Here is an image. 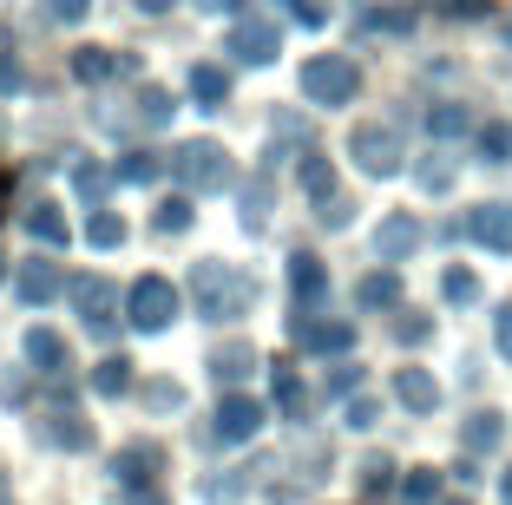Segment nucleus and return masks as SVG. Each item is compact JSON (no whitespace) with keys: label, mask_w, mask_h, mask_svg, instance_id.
Instances as JSON below:
<instances>
[{"label":"nucleus","mask_w":512,"mask_h":505,"mask_svg":"<svg viewBox=\"0 0 512 505\" xmlns=\"http://www.w3.org/2000/svg\"><path fill=\"white\" fill-rule=\"evenodd\" d=\"M171 178H178L184 191H230V184H237V171H230L224 145L191 138V145H178V158H171Z\"/></svg>","instance_id":"1"},{"label":"nucleus","mask_w":512,"mask_h":505,"mask_svg":"<svg viewBox=\"0 0 512 505\" xmlns=\"http://www.w3.org/2000/svg\"><path fill=\"white\" fill-rule=\"evenodd\" d=\"M191 296H197V309L204 315H243L250 309V276H237V269H224V263H197V276H191Z\"/></svg>","instance_id":"2"},{"label":"nucleus","mask_w":512,"mask_h":505,"mask_svg":"<svg viewBox=\"0 0 512 505\" xmlns=\"http://www.w3.org/2000/svg\"><path fill=\"white\" fill-rule=\"evenodd\" d=\"M178 309H184V296L165 283V276H138V283H132V296H125V322H132V328H145V335L171 328V322H178Z\"/></svg>","instance_id":"3"},{"label":"nucleus","mask_w":512,"mask_h":505,"mask_svg":"<svg viewBox=\"0 0 512 505\" xmlns=\"http://www.w3.org/2000/svg\"><path fill=\"white\" fill-rule=\"evenodd\" d=\"M355 86H362V73H355V60H342V53H322V60L302 66V92L316 105H348Z\"/></svg>","instance_id":"4"},{"label":"nucleus","mask_w":512,"mask_h":505,"mask_svg":"<svg viewBox=\"0 0 512 505\" xmlns=\"http://www.w3.org/2000/svg\"><path fill=\"white\" fill-rule=\"evenodd\" d=\"M66 296H73L79 322H86L92 335H112V315H119V289H112L106 276H73V283H66Z\"/></svg>","instance_id":"5"},{"label":"nucleus","mask_w":512,"mask_h":505,"mask_svg":"<svg viewBox=\"0 0 512 505\" xmlns=\"http://www.w3.org/2000/svg\"><path fill=\"white\" fill-rule=\"evenodd\" d=\"M348 151H355V164L375 171V178H394V171H401V138H394V125H355V132H348Z\"/></svg>","instance_id":"6"},{"label":"nucleus","mask_w":512,"mask_h":505,"mask_svg":"<svg viewBox=\"0 0 512 505\" xmlns=\"http://www.w3.org/2000/svg\"><path fill=\"white\" fill-rule=\"evenodd\" d=\"M263 401H250V394H224V401H217V420H211V433L224 446H243V440H256V433H263Z\"/></svg>","instance_id":"7"},{"label":"nucleus","mask_w":512,"mask_h":505,"mask_svg":"<svg viewBox=\"0 0 512 505\" xmlns=\"http://www.w3.org/2000/svg\"><path fill=\"white\" fill-rule=\"evenodd\" d=\"M230 53H237L243 66H270L276 53H283V33H276V20H237V27H230Z\"/></svg>","instance_id":"8"},{"label":"nucleus","mask_w":512,"mask_h":505,"mask_svg":"<svg viewBox=\"0 0 512 505\" xmlns=\"http://www.w3.org/2000/svg\"><path fill=\"white\" fill-rule=\"evenodd\" d=\"M289 335H296L302 348H316V355H348V348H355V328H348V322H316L309 309H296Z\"/></svg>","instance_id":"9"},{"label":"nucleus","mask_w":512,"mask_h":505,"mask_svg":"<svg viewBox=\"0 0 512 505\" xmlns=\"http://www.w3.org/2000/svg\"><path fill=\"white\" fill-rule=\"evenodd\" d=\"M14 296L27 302V309H46L53 296H66V269L60 263H20L14 269Z\"/></svg>","instance_id":"10"},{"label":"nucleus","mask_w":512,"mask_h":505,"mask_svg":"<svg viewBox=\"0 0 512 505\" xmlns=\"http://www.w3.org/2000/svg\"><path fill=\"white\" fill-rule=\"evenodd\" d=\"M460 230H467L473 243H486V250H512V204H480L460 217Z\"/></svg>","instance_id":"11"},{"label":"nucleus","mask_w":512,"mask_h":505,"mask_svg":"<svg viewBox=\"0 0 512 505\" xmlns=\"http://www.w3.org/2000/svg\"><path fill=\"white\" fill-rule=\"evenodd\" d=\"M158 466H165V446H158V440H138V446H125L119 460H112V473H119L125 492H145Z\"/></svg>","instance_id":"12"},{"label":"nucleus","mask_w":512,"mask_h":505,"mask_svg":"<svg viewBox=\"0 0 512 505\" xmlns=\"http://www.w3.org/2000/svg\"><path fill=\"white\" fill-rule=\"evenodd\" d=\"M289 289H296V309H316V302L329 296V269H322V256H309V250L289 256Z\"/></svg>","instance_id":"13"},{"label":"nucleus","mask_w":512,"mask_h":505,"mask_svg":"<svg viewBox=\"0 0 512 505\" xmlns=\"http://www.w3.org/2000/svg\"><path fill=\"white\" fill-rule=\"evenodd\" d=\"M414 250H421V223H414V217H388L375 230V256H381V263H407Z\"/></svg>","instance_id":"14"},{"label":"nucleus","mask_w":512,"mask_h":505,"mask_svg":"<svg viewBox=\"0 0 512 505\" xmlns=\"http://www.w3.org/2000/svg\"><path fill=\"white\" fill-rule=\"evenodd\" d=\"M394 394H401L407 414H434V407H440V381L427 368H401V374H394Z\"/></svg>","instance_id":"15"},{"label":"nucleus","mask_w":512,"mask_h":505,"mask_svg":"<svg viewBox=\"0 0 512 505\" xmlns=\"http://www.w3.org/2000/svg\"><path fill=\"white\" fill-rule=\"evenodd\" d=\"M27 361L40 374H66L73 368V355H66V335H53V328H27Z\"/></svg>","instance_id":"16"},{"label":"nucleus","mask_w":512,"mask_h":505,"mask_svg":"<svg viewBox=\"0 0 512 505\" xmlns=\"http://www.w3.org/2000/svg\"><path fill=\"white\" fill-rule=\"evenodd\" d=\"M125 66H132V60H125V53H106V46H79V53H73V73L86 79V86H106V79L125 73Z\"/></svg>","instance_id":"17"},{"label":"nucleus","mask_w":512,"mask_h":505,"mask_svg":"<svg viewBox=\"0 0 512 505\" xmlns=\"http://www.w3.org/2000/svg\"><path fill=\"white\" fill-rule=\"evenodd\" d=\"M27 230H33L40 243H53V250H66V243H73V223H66V210H60V204H46V197L27 210Z\"/></svg>","instance_id":"18"},{"label":"nucleus","mask_w":512,"mask_h":505,"mask_svg":"<svg viewBox=\"0 0 512 505\" xmlns=\"http://www.w3.org/2000/svg\"><path fill=\"white\" fill-rule=\"evenodd\" d=\"M191 99L204 105V112H224V99H230V73H224V66H191Z\"/></svg>","instance_id":"19"},{"label":"nucleus","mask_w":512,"mask_h":505,"mask_svg":"<svg viewBox=\"0 0 512 505\" xmlns=\"http://www.w3.org/2000/svg\"><path fill=\"white\" fill-rule=\"evenodd\" d=\"M125 387H132V355H106L92 368V394H99V401H119Z\"/></svg>","instance_id":"20"},{"label":"nucleus","mask_w":512,"mask_h":505,"mask_svg":"<svg viewBox=\"0 0 512 505\" xmlns=\"http://www.w3.org/2000/svg\"><path fill=\"white\" fill-rule=\"evenodd\" d=\"M250 368H256V348H250V342H230V348H217V355H211V374H217V387H224V381L237 387Z\"/></svg>","instance_id":"21"},{"label":"nucleus","mask_w":512,"mask_h":505,"mask_svg":"<svg viewBox=\"0 0 512 505\" xmlns=\"http://www.w3.org/2000/svg\"><path fill=\"white\" fill-rule=\"evenodd\" d=\"M355 302H362V309H388V302H401V276H394V269L362 276V283H355Z\"/></svg>","instance_id":"22"},{"label":"nucleus","mask_w":512,"mask_h":505,"mask_svg":"<svg viewBox=\"0 0 512 505\" xmlns=\"http://www.w3.org/2000/svg\"><path fill=\"white\" fill-rule=\"evenodd\" d=\"M53 446H66V453H86L92 446V420H79V414H53Z\"/></svg>","instance_id":"23"},{"label":"nucleus","mask_w":512,"mask_h":505,"mask_svg":"<svg viewBox=\"0 0 512 505\" xmlns=\"http://www.w3.org/2000/svg\"><path fill=\"white\" fill-rule=\"evenodd\" d=\"M302 191L316 197V204H329V197H335V164L309 151V158H302Z\"/></svg>","instance_id":"24"},{"label":"nucleus","mask_w":512,"mask_h":505,"mask_svg":"<svg viewBox=\"0 0 512 505\" xmlns=\"http://www.w3.org/2000/svg\"><path fill=\"white\" fill-rule=\"evenodd\" d=\"M276 407H283L289 420H302V414H309V387L296 381V368H276Z\"/></svg>","instance_id":"25"},{"label":"nucleus","mask_w":512,"mask_h":505,"mask_svg":"<svg viewBox=\"0 0 512 505\" xmlns=\"http://www.w3.org/2000/svg\"><path fill=\"white\" fill-rule=\"evenodd\" d=\"M401 499L407 505H440V473L434 466H414V473L401 479Z\"/></svg>","instance_id":"26"},{"label":"nucleus","mask_w":512,"mask_h":505,"mask_svg":"<svg viewBox=\"0 0 512 505\" xmlns=\"http://www.w3.org/2000/svg\"><path fill=\"white\" fill-rule=\"evenodd\" d=\"M499 433H506V427H499V414H473L467 427H460V440H467V453H493Z\"/></svg>","instance_id":"27"},{"label":"nucleus","mask_w":512,"mask_h":505,"mask_svg":"<svg viewBox=\"0 0 512 505\" xmlns=\"http://www.w3.org/2000/svg\"><path fill=\"white\" fill-rule=\"evenodd\" d=\"M158 171H165L158 151H125V158H119V184H151Z\"/></svg>","instance_id":"28"},{"label":"nucleus","mask_w":512,"mask_h":505,"mask_svg":"<svg viewBox=\"0 0 512 505\" xmlns=\"http://www.w3.org/2000/svg\"><path fill=\"white\" fill-rule=\"evenodd\" d=\"M151 230H158V237L191 230V197H165V204H158V217H151Z\"/></svg>","instance_id":"29"},{"label":"nucleus","mask_w":512,"mask_h":505,"mask_svg":"<svg viewBox=\"0 0 512 505\" xmlns=\"http://www.w3.org/2000/svg\"><path fill=\"white\" fill-rule=\"evenodd\" d=\"M467 105H434V112H427V132H434V138H460V132H467Z\"/></svg>","instance_id":"30"},{"label":"nucleus","mask_w":512,"mask_h":505,"mask_svg":"<svg viewBox=\"0 0 512 505\" xmlns=\"http://www.w3.org/2000/svg\"><path fill=\"white\" fill-rule=\"evenodd\" d=\"M86 237H92V250H119V243H125V217H112V210H99V217L86 223Z\"/></svg>","instance_id":"31"},{"label":"nucleus","mask_w":512,"mask_h":505,"mask_svg":"<svg viewBox=\"0 0 512 505\" xmlns=\"http://www.w3.org/2000/svg\"><path fill=\"white\" fill-rule=\"evenodd\" d=\"M171 112H178V105H171L165 86H145V92H138V119H145V125H171Z\"/></svg>","instance_id":"32"},{"label":"nucleus","mask_w":512,"mask_h":505,"mask_svg":"<svg viewBox=\"0 0 512 505\" xmlns=\"http://www.w3.org/2000/svg\"><path fill=\"white\" fill-rule=\"evenodd\" d=\"M73 191L86 197V204H99V197H106V171H99L92 158H79V164H73Z\"/></svg>","instance_id":"33"},{"label":"nucleus","mask_w":512,"mask_h":505,"mask_svg":"<svg viewBox=\"0 0 512 505\" xmlns=\"http://www.w3.org/2000/svg\"><path fill=\"white\" fill-rule=\"evenodd\" d=\"M480 158L486 164H512V125H486L480 132Z\"/></svg>","instance_id":"34"},{"label":"nucleus","mask_w":512,"mask_h":505,"mask_svg":"<svg viewBox=\"0 0 512 505\" xmlns=\"http://www.w3.org/2000/svg\"><path fill=\"white\" fill-rule=\"evenodd\" d=\"M440 289H447V302H480V276H473V269H447Z\"/></svg>","instance_id":"35"},{"label":"nucleus","mask_w":512,"mask_h":505,"mask_svg":"<svg viewBox=\"0 0 512 505\" xmlns=\"http://www.w3.org/2000/svg\"><path fill=\"white\" fill-rule=\"evenodd\" d=\"M263 210H270V184L256 178L250 191H243V223H250V230H256V223H263Z\"/></svg>","instance_id":"36"},{"label":"nucleus","mask_w":512,"mask_h":505,"mask_svg":"<svg viewBox=\"0 0 512 505\" xmlns=\"http://www.w3.org/2000/svg\"><path fill=\"white\" fill-rule=\"evenodd\" d=\"M86 7H92V0H46V20H60V27H79V20H86Z\"/></svg>","instance_id":"37"},{"label":"nucleus","mask_w":512,"mask_h":505,"mask_svg":"<svg viewBox=\"0 0 512 505\" xmlns=\"http://www.w3.org/2000/svg\"><path fill=\"white\" fill-rule=\"evenodd\" d=\"M394 335H401L407 348H421L427 335H434V322H427V315H401V322H394Z\"/></svg>","instance_id":"38"},{"label":"nucleus","mask_w":512,"mask_h":505,"mask_svg":"<svg viewBox=\"0 0 512 505\" xmlns=\"http://www.w3.org/2000/svg\"><path fill=\"white\" fill-rule=\"evenodd\" d=\"M388 473H394L388 460H368L362 466V492H388Z\"/></svg>","instance_id":"39"},{"label":"nucleus","mask_w":512,"mask_h":505,"mask_svg":"<svg viewBox=\"0 0 512 505\" xmlns=\"http://www.w3.org/2000/svg\"><path fill=\"white\" fill-rule=\"evenodd\" d=\"M375 420H381V407L368 401V394H362V401H348V427H375Z\"/></svg>","instance_id":"40"},{"label":"nucleus","mask_w":512,"mask_h":505,"mask_svg":"<svg viewBox=\"0 0 512 505\" xmlns=\"http://www.w3.org/2000/svg\"><path fill=\"white\" fill-rule=\"evenodd\" d=\"M289 14H296L302 27H322V20H329V14H322V0H289Z\"/></svg>","instance_id":"41"},{"label":"nucleus","mask_w":512,"mask_h":505,"mask_svg":"<svg viewBox=\"0 0 512 505\" xmlns=\"http://www.w3.org/2000/svg\"><path fill=\"white\" fill-rule=\"evenodd\" d=\"M14 86H20V60H14V46H7V53H0V99H7Z\"/></svg>","instance_id":"42"},{"label":"nucleus","mask_w":512,"mask_h":505,"mask_svg":"<svg viewBox=\"0 0 512 505\" xmlns=\"http://www.w3.org/2000/svg\"><path fill=\"white\" fill-rule=\"evenodd\" d=\"M355 387H362V368H335L329 374V394H355Z\"/></svg>","instance_id":"43"},{"label":"nucleus","mask_w":512,"mask_h":505,"mask_svg":"<svg viewBox=\"0 0 512 505\" xmlns=\"http://www.w3.org/2000/svg\"><path fill=\"white\" fill-rule=\"evenodd\" d=\"M493 342H499V355H512V302L499 309V322H493Z\"/></svg>","instance_id":"44"},{"label":"nucleus","mask_w":512,"mask_h":505,"mask_svg":"<svg viewBox=\"0 0 512 505\" xmlns=\"http://www.w3.org/2000/svg\"><path fill=\"white\" fill-rule=\"evenodd\" d=\"M447 178H453L447 164H434V158H427V164H421V184H427V191H447Z\"/></svg>","instance_id":"45"},{"label":"nucleus","mask_w":512,"mask_h":505,"mask_svg":"<svg viewBox=\"0 0 512 505\" xmlns=\"http://www.w3.org/2000/svg\"><path fill=\"white\" fill-rule=\"evenodd\" d=\"M145 401H151V407H178L184 394H178V387H171V381H158V387H151V394H145Z\"/></svg>","instance_id":"46"},{"label":"nucleus","mask_w":512,"mask_h":505,"mask_svg":"<svg viewBox=\"0 0 512 505\" xmlns=\"http://www.w3.org/2000/svg\"><path fill=\"white\" fill-rule=\"evenodd\" d=\"M125 505H165V492H151V486L145 492H125Z\"/></svg>","instance_id":"47"},{"label":"nucleus","mask_w":512,"mask_h":505,"mask_svg":"<svg viewBox=\"0 0 512 505\" xmlns=\"http://www.w3.org/2000/svg\"><path fill=\"white\" fill-rule=\"evenodd\" d=\"M138 7H145V14H171V0H138Z\"/></svg>","instance_id":"48"},{"label":"nucleus","mask_w":512,"mask_h":505,"mask_svg":"<svg viewBox=\"0 0 512 505\" xmlns=\"http://www.w3.org/2000/svg\"><path fill=\"white\" fill-rule=\"evenodd\" d=\"M204 7H217V14H237L243 0H204Z\"/></svg>","instance_id":"49"},{"label":"nucleus","mask_w":512,"mask_h":505,"mask_svg":"<svg viewBox=\"0 0 512 505\" xmlns=\"http://www.w3.org/2000/svg\"><path fill=\"white\" fill-rule=\"evenodd\" d=\"M499 505H512V473H506V479H499Z\"/></svg>","instance_id":"50"},{"label":"nucleus","mask_w":512,"mask_h":505,"mask_svg":"<svg viewBox=\"0 0 512 505\" xmlns=\"http://www.w3.org/2000/svg\"><path fill=\"white\" fill-rule=\"evenodd\" d=\"M0 505H14V486H7V479H0Z\"/></svg>","instance_id":"51"},{"label":"nucleus","mask_w":512,"mask_h":505,"mask_svg":"<svg viewBox=\"0 0 512 505\" xmlns=\"http://www.w3.org/2000/svg\"><path fill=\"white\" fill-rule=\"evenodd\" d=\"M7 46H14V33H7V27H0V53H7Z\"/></svg>","instance_id":"52"},{"label":"nucleus","mask_w":512,"mask_h":505,"mask_svg":"<svg viewBox=\"0 0 512 505\" xmlns=\"http://www.w3.org/2000/svg\"><path fill=\"white\" fill-rule=\"evenodd\" d=\"M0 276H7V256H0Z\"/></svg>","instance_id":"53"},{"label":"nucleus","mask_w":512,"mask_h":505,"mask_svg":"<svg viewBox=\"0 0 512 505\" xmlns=\"http://www.w3.org/2000/svg\"><path fill=\"white\" fill-rule=\"evenodd\" d=\"M0 197H7V178H0Z\"/></svg>","instance_id":"54"},{"label":"nucleus","mask_w":512,"mask_h":505,"mask_svg":"<svg viewBox=\"0 0 512 505\" xmlns=\"http://www.w3.org/2000/svg\"><path fill=\"white\" fill-rule=\"evenodd\" d=\"M506 40H512V20H506Z\"/></svg>","instance_id":"55"},{"label":"nucleus","mask_w":512,"mask_h":505,"mask_svg":"<svg viewBox=\"0 0 512 505\" xmlns=\"http://www.w3.org/2000/svg\"><path fill=\"white\" fill-rule=\"evenodd\" d=\"M447 505H467V499H447Z\"/></svg>","instance_id":"56"}]
</instances>
